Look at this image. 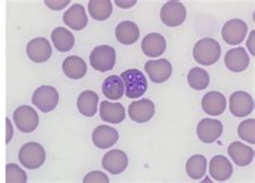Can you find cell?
<instances>
[{
  "instance_id": "1",
  "label": "cell",
  "mask_w": 255,
  "mask_h": 183,
  "mask_svg": "<svg viewBox=\"0 0 255 183\" xmlns=\"http://www.w3.org/2000/svg\"><path fill=\"white\" fill-rule=\"evenodd\" d=\"M193 56L198 64L211 66L216 64L221 56V46L217 40L204 38L199 40L194 46Z\"/></svg>"
},
{
  "instance_id": "2",
  "label": "cell",
  "mask_w": 255,
  "mask_h": 183,
  "mask_svg": "<svg viewBox=\"0 0 255 183\" xmlns=\"http://www.w3.org/2000/svg\"><path fill=\"white\" fill-rule=\"evenodd\" d=\"M126 89V96L131 99L141 97L147 90V81L144 74L138 69H128L121 73Z\"/></svg>"
},
{
  "instance_id": "3",
  "label": "cell",
  "mask_w": 255,
  "mask_h": 183,
  "mask_svg": "<svg viewBox=\"0 0 255 183\" xmlns=\"http://www.w3.org/2000/svg\"><path fill=\"white\" fill-rule=\"evenodd\" d=\"M21 164L27 169H38L43 165L45 161V151L41 145L37 142H28L24 145L18 153Z\"/></svg>"
},
{
  "instance_id": "4",
  "label": "cell",
  "mask_w": 255,
  "mask_h": 183,
  "mask_svg": "<svg viewBox=\"0 0 255 183\" xmlns=\"http://www.w3.org/2000/svg\"><path fill=\"white\" fill-rule=\"evenodd\" d=\"M116 50L109 45H99L95 47L90 55L91 66L100 72L112 70L116 65Z\"/></svg>"
},
{
  "instance_id": "5",
  "label": "cell",
  "mask_w": 255,
  "mask_h": 183,
  "mask_svg": "<svg viewBox=\"0 0 255 183\" xmlns=\"http://www.w3.org/2000/svg\"><path fill=\"white\" fill-rule=\"evenodd\" d=\"M59 95L56 89L50 85L40 86L32 94V104L44 113L54 110L58 105Z\"/></svg>"
},
{
  "instance_id": "6",
  "label": "cell",
  "mask_w": 255,
  "mask_h": 183,
  "mask_svg": "<svg viewBox=\"0 0 255 183\" xmlns=\"http://www.w3.org/2000/svg\"><path fill=\"white\" fill-rule=\"evenodd\" d=\"M186 17V9L183 3L179 1L166 2L160 10V19L169 27H177L184 23Z\"/></svg>"
},
{
  "instance_id": "7",
  "label": "cell",
  "mask_w": 255,
  "mask_h": 183,
  "mask_svg": "<svg viewBox=\"0 0 255 183\" xmlns=\"http://www.w3.org/2000/svg\"><path fill=\"white\" fill-rule=\"evenodd\" d=\"M15 125L23 133H31L39 124L38 113L29 106H21L13 113Z\"/></svg>"
},
{
  "instance_id": "8",
  "label": "cell",
  "mask_w": 255,
  "mask_h": 183,
  "mask_svg": "<svg viewBox=\"0 0 255 183\" xmlns=\"http://www.w3.org/2000/svg\"><path fill=\"white\" fill-rule=\"evenodd\" d=\"M247 32V24L239 18H233L224 24L222 28V37L226 43L237 45L244 41Z\"/></svg>"
},
{
  "instance_id": "9",
  "label": "cell",
  "mask_w": 255,
  "mask_h": 183,
  "mask_svg": "<svg viewBox=\"0 0 255 183\" xmlns=\"http://www.w3.org/2000/svg\"><path fill=\"white\" fill-rule=\"evenodd\" d=\"M223 133V124L219 120L204 119L197 126V136L204 144H212Z\"/></svg>"
},
{
  "instance_id": "10",
  "label": "cell",
  "mask_w": 255,
  "mask_h": 183,
  "mask_svg": "<svg viewBox=\"0 0 255 183\" xmlns=\"http://www.w3.org/2000/svg\"><path fill=\"white\" fill-rule=\"evenodd\" d=\"M253 98L246 92H235L230 99V109L233 115L237 118H245L253 111Z\"/></svg>"
},
{
  "instance_id": "11",
  "label": "cell",
  "mask_w": 255,
  "mask_h": 183,
  "mask_svg": "<svg viewBox=\"0 0 255 183\" xmlns=\"http://www.w3.org/2000/svg\"><path fill=\"white\" fill-rule=\"evenodd\" d=\"M145 71L154 83H164L168 80L172 73V66L167 59L149 60L146 62Z\"/></svg>"
},
{
  "instance_id": "12",
  "label": "cell",
  "mask_w": 255,
  "mask_h": 183,
  "mask_svg": "<svg viewBox=\"0 0 255 183\" xmlns=\"http://www.w3.org/2000/svg\"><path fill=\"white\" fill-rule=\"evenodd\" d=\"M155 113V105L150 99L132 101L128 108L129 118L137 123H145L150 121Z\"/></svg>"
},
{
  "instance_id": "13",
  "label": "cell",
  "mask_w": 255,
  "mask_h": 183,
  "mask_svg": "<svg viewBox=\"0 0 255 183\" xmlns=\"http://www.w3.org/2000/svg\"><path fill=\"white\" fill-rule=\"evenodd\" d=\"M27 55L35 63H43L52 56V47L45 38H35L30 40L26 47Z\"/></svg>"
},
{
  "instance_id": "14",
  "label": "cell",
  "mask_w": 255,
  "mask_h": 183,
  "mask_svg": "<svg viewBox=\"0 0 255 183\" xmlns=\"http://www.w3.org/2000/svg\"><path fill=\"white\" fill-rule=\"evenodd\" d=\"M128 165V158L122 150H112L107 152L103 159V167L112 175L123 173Z\"/></svg>"
},
{
  "instance_id": "15",
  "label": "cell",
  "mask_w": 255,
  "mask_h": 183,
  "mask_svg": "<svg viewBox=\"0 0 255 183\" xmlns=\"http://www.w3.org/2000/svg\"><path fill=\"white\" fill-rule=\"evenodd\" d=\"M63 19L67 26H69L71 29L77 31L84 29L87 25V22H89L84 6L80 3L71 5L65 12Z\"/></svg>"
},
{
  "instance_id": "16",
  "label": "cell",
  "mask_w": 255,
  "mask_h": 183,
  "mask_svg": "<svg viewBox=\"0 0 255 183\" xmlns=\"http://www.w3.org/2000/svg\"><path fill=\"white\" fill-rule=\"evenodd\" d=\"M225 65L233 72H241L250 65V57L244 47L231 49L225 55Z\"/></svg>"
},
{
  "instance_id": "17",
  "label": "cell",
  "mask_w": 255,
  "mask_h": 183,
  "mask_svg": "<svg viewBox=\"0 0 255 183\" xmlns=\"http://www.w3.org/2000/svg\"><path fill=\"white\" fill-rule=\"evenodd\" d=\"M141 49L147 57H159L166 50V40L160 33H149L142 40Z\"/></svg>"
},
{
  "instance_id": "18",
  "label": "cell",
  "mask_w": 255,
  "mask_h": 183,
  "mask_svg": "<svg viewBox=\"0 0 255 183\" xmlns=\"http://www.w3.org/2000/svg\"><path fill=\"white\" fill-rule=\"evenodd\" d=\"M201 107L207 114L212 115V117L221 115L226 109L225 96L223 94L214 91L207 93L201 100Z\"/></svg>"
},
{
  "instance_id": "19",
  "label": "cell",
  "mask_w": 255,
  "mask_h": 183,
  "mask_svg": "<svg viewBox=\"0 0 255 183\" xmlns=\"http://www.w3.org/2000/svg\"><path fill=\"white\" fill-rule=\"evenodd\" d=\"M119 133L111 126L100 125L93 132V142L99 149H108L117 144Z\"/></svg>"
},
{
  "instance_id": "20",
  "label": "cell",
  "mask_w": 255,
  "mask_h": 183,
  "mask_svg": "<svg viewBox=\"0 0 255 183\" xmlns=\"http://www.w3.org/2000/svg\"><path fill=\"white\" fill-rule=\"evenodd\" d=\"M233 165L223 155L212 158L209 164L210 176L217 181H226L233 175Z\"/></svg>"
},
{
  "instance_id": "21",
  "label": "cell",
  "mask_w": 255,
  "mask_h": 183,
  "mask_svg": "<svg viewBox=\"0 0 255 183\" xmlns=\"http://www.w3.org/2000/svg\"><path fill=\"white\" fill-rule=\"evenodd\" d=\"M228 155L235 162V164L245 167L250 164L253 161L254 151L253 149L248 147L239 141H235L228 147Z\"/></svg>"
},
{
  "instance_id": "22",
  "label": "cell",
  "mask_w": 255,
  "mask_h": 183,
  "mask_svg": "<svg viewBox=\"0 0 255 183\" xmlns=\"http://www.w3.org/2000/svg\"><path fill=\"white\" fill-rule=\"evenodd\" d=\"M100 118L112 124H120L125 119V109L120 103L103 101L100 105Z\"/></svg>"
},
{
  "instance_id": "23",
  "label": "cell",
  "mask_w": 255,
  "mask_h": 183,
  "mask_svg": "<svg viewBox=\"0 0 255 183\" xmlns=\"http://www.w3.org/2000/svg\"><path fill=\"white\" fill-rule=\"evenodd\" d=\"M140 31L137 24L130 21H124L120 23L116 28V37L118 41L125 45H130L137 42Z\"/></svg>"
},
{
  "instance_id": "24",
  "label": "cell",
  "mask_w": 255,
  "mask_h": 183,
  "mask_svg": "<svg viewBox=\"0 0 255 183\" xmlns=\"http://www.w3.org/2000/svg\"><path fill=\"white\" fill-rule=\"evenodd\" d=\"M99 97L98 95L93 91H84L79 95L77 100V106L80 113L85 115L87 118L94 117L97 111Z\"/></svg>"
},
{
  "instance_id": "25",
  "label": "cell",
  "mask_w": 255,
  "mask_h": 183,
  "mask_svg": "<svg viewBox=\"0 0 255 183\" xmlns=\"http://www.w3.org/2000/svg\"><path fill=\"white\" fill-rule=\"evenodd\" d=\"M63 71L66 76L70 79H82L86 74L87 66L81 57L72 55L68 56L64 60Z\"/></svg>"
},
{
  "instance_id": "26",
  "label": "cell",
  "mask_w": 255,
  "mask_h": 183,
  "mask_svg": "<svg viewBox=\"0 0 255 183\" xmlns=\"http://www.w3.org/2000/svg\"><path fill=\"white\" fill-rule=\"evenodd\" d=\"M51 39L54 46L60 52L70 51L75 45V37L65 27H57L51 33Z\"/></svg>"
},
{
  "instance_id": "27",
  "label": "cell",
  "mask_w": 255,
  "mask_h": 183,
  "mask_svg": "<svg viewBox=\"0 0 255 183\" xmlns=\"http://www.w3.org/2000/svg\"><path fill=\"white\" fill-rule=\"evenodd\" d=\"M124 83L119 76H110L103 83V94L110 100H119L124 94Z\"/></svg>"
},
{
  "instance_id": "28",
  "label": "cell",
  "mask_w": 255,
  "mask_h": 183,
  "mask_svg": "<svg viewBox=\"0 0 255 183\" xmlns=\"http://www.w3.org/2000/svg\"><path fill=\"white\" fill-rule=\"evenodd\" d=\"M112 2L110 0H91L89 13L96 21H105L112 14Z\"/></svg>"
},
{
  "instance_id": "29",
  "label": "cell",
  "mask_w": 255,
  "mask_h": 183,
  "mask_svg": "<svg viewBox=\"0 0 255 183\" xmlns=\"http://www.w3.org/2000/svg\"><path fill=\"white\" fill-rule=\"evenodd\" d=\"M185 169L190 178L199 180L205 176L207 171V160L204 155H193L186 162Z\"/></svg>"
},
{
  "instance_id": "30",
  "label": "cell",
  "mask_w": 255,
  "mask_h": 183,
  "mask_svg": "<svg viewBox=\"0 0 255 183\" xmlns=\"http://www.w3.org/2000/svg\"><path fill=\"white\" fill-rule=\"evenodd\" d=\"M187 81L192 89L196 91H203L206 90L208 85H209V73H208L205 69L199 68V67H195L190 70L189 74H187Z\"/></svg>"
},
{
  "instance_id": "31",
  "label": "cell",
  "mask_w": 255,
  "mask_h": 183,
  "mask_svg": "<svg viewBox=\"0 0 255 183\" xmlns=\"http://www.w3.org/2000/svg\"><path fill=\"white\" fill-rule=\"evenodd\" d=\"M238 136L248 144L255 145V120L250 119L241 122L238 126Z\"/></svg>"
},
{
  "instance_id": "32",
  "label": "cell",
  "mask_w": 255,
  "mask_h": 183,
  "mask_svg": "<svg viewBox=\"0 0 255 183\" xmlns=\"http://www.w3.org/2000/svg\"><path fill=\"white\" fill-rule=\"evenodd\" d=\"M27 182V175L16 164L6 165V183Z\"/></svg>"
},
{
  "instance_id": "33",
  "label": "cell",
  "mask_w": 255,
  "mask_h": 183,
  "mask_svg": "<svg viewBox=\"0 0 255 183\" xmlns=\"http://www.w3.org/2000/svg\"><path fill=\"white\" fill-rule=\"evenodd\" d=\"M84 183H108L109 182V178L108 176L105 175L102 172H92L90 174H87L84 179H83Z\"/></svg>"
},
{
  "instance_id": "34",
  "label": "cell",
  "mask_w": 255,
  "mask_h": 183,
  "mask_svg": "<svg viewBox=\"0 0 255 183\" xmlns=\"http://www.w3.org/2000/svg\"><path fill=\"white\" fill-rule=\"evenodd\" d=\"M69 2H70L69 0H65V1H59V0H57V1H55V0H52V1H50V0H45L44 1V3L52 10H62L65 8L66 5H68Z\"/></svg>"
},
{
  "instance_id": "35",
  "label": "cell",
  "mask_w": 255,
  "mask_h": 183,
  "mask_svg": "<svg viewBox=\"0 0 255 183\" xmlns=\"http://www.w3.org/2000/svg\"><path fill=\"white\" fill-rule=\"evenodd\" d=\"M5 123H6V140H5V142L6 144H9V141L12 138L13 131H12V125H11V122L9 119H5Z\"/></svg>"
},
{
  "instance_id": "36",
  "label": "cell",
  "mask_w": 255,
  "mask_h": 183,
  "mask_svg": "<svg viewBox=\"0 0 255 183\" xmlns=\"http://www.w3.org/2000/svg\"><path fill=\"white\" fill-rule=\"evenodd\" d=\"M136 0H132V1H120V0H117L116 3L120 6V8H130V6L136 4Z\"/></svg>"
},
{
  "instance_id": "37",
  "label": "cell",
  "mask_w": 255,
  "mask_h": 183,
  "mask_svg": "<svg viewBox=\"0 0 255 183\" xmlns=\"http://www.w3.org/2000/svg\"><path fill=\"white\" fill-rule=\"evenodd\" d=\"M254 30L251 32V36L249 37V40H248L247 42V46L249 47V50L251 51L252 55H254Z\"/></svg>"
}]
</instances>
